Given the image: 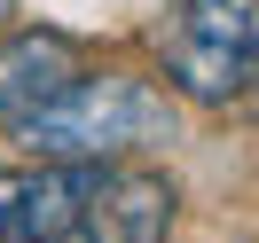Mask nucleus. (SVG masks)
<instances>
[{"label": "nucleus", "instance_id": "obj_3", "mask_svg": "<svg viewBox=\"0 0 259 243\" xmlns=\"http://www.w3.org/2000/svg\"><path fill=\"white\" fill-rule=\"evenodd\" d=\"M173 212H181V188L149 165H95L71 204V220L55 227L48 243H165L173 235Z\"/></svg>", "mask_w": 259, "mask_h": 243}, {"label": "nucleus", "instance_id": "obj_1", "mask_svg": "<svg viewBox=\"0 0 259 243\" xmlns=\"http://www.w3.org/2000/svg\"><path fill=\"white\" fill-rule=\"evenodd\" d=\"M8 126L48 165H110V157H142V149H173L181 102L134 71H71L48 102H32Z\"/></svg>", "mask_w": 259, "mask_h": 243}, {"label": "nucleus", "instance_id": "obj_5", "mask_svg": "<svg viewBox=\"0 0 259 243\" xmlns=\"http://www.w3.org/2000/svg\"><path fill=\"white\" fill-rule=\"evenodd\" d=\"M8 8H16V0H0V16H8Z\"/></svg>", "mask_w": 259, "mask_h": 243}, {"label": "nucleus", "instance_id": "obj_4", "mask_svg": "<svg viewBox=\"0 0 259 243\" xmlns=\"http://www.w3.org/2000/svg\"><path fill=\"white\" fill-rule=\"evenodd\" d=\"M71 71H79V39L71 32H16V39H0V126L24 118L32 102H48Z\"/></svg>", "mask_w": 259, "mask_h": 243}, {"label": "nucleus", "instance_id": "obj_2", "mask_svg": "<svg viewBox=\"0 0 259 243\" xmlns=\"http://www.w3.org/2000/svg\"><path fill=\"white\" fill-rule=\"evenodd\" d=\"M157 63L181 102H204V110L236 102L259 79V0H173Z\"/></svg>", "mask_w": 259, "mask_h": 243}]
</instances>
